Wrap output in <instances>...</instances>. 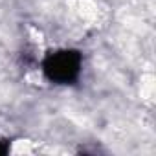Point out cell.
<instances>
[{"instance_id": "2", "label": "cell", "mask_w": 156, "mask_h": 156, "mask_svg": "<svg viewBox=\"0 0 156 156\" xmlns=\"http://www.w3.org/2000/svg\"><path fill=\"white\" fill-rule=\"evenodd\" d=\"M9 151V143L6 140H0V154H6Z\"/></svg>"}, {"instance_id": "1", "label": "cell", "mask_w": 156, "mask_h": 156, "mask_svg": "<svg viewBox=\"0 0 156 156\" xmlns=\"http://www.w3.org/2000/svg\"><path fill=\"white\" fill-rule=\"evenodd\" d=\"M83 70V57L77 50L62 48L50 51L42 59V73L53 85H72L79 79Z\"/></svg>"}]
</instances>
